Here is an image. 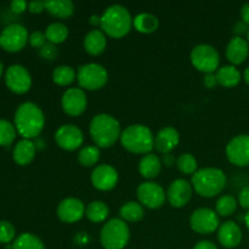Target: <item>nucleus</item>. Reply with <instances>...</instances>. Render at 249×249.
Listing matches in <instances>:
<instances>
[{
	"label": "nucleus",
	"mask_w": 249,
	"mask_h": 249,
	"mask_svg": "<svg viewBox=\"0 0 249 249\" xmlns=\"http://www.w3.org/2000/svg\"><path fill=\"white\" fill-rule=\"evenodd\" d=\"M15 126L17 133L23 139H34L39 136L45 125L43 111L34 102H23L15 112Z\"/></svg>",
	"instance_id": "obj_1"
},
{
	"label": "nucleus",
	"mask_w": 249,
	"mask_h": 249,
	"mask_svg": "<svg viewBox=\"0 0 249 249\" xmlns=\"http://www.w3.org/2000/svg\"><path fill=\"white\" fill-rule=\"evenodd\" d=\"M89 133L95 146L108 148L121 139L122 129L119 122L111 114L100 113L90 122Z\"/></svg>",
	"instance_id": "obj_2"
},
{
	"label": "nucleus",
	"mask_w": 249,
	"mask_h": 249,
	"mask_svg": "<svg viewBox=\"0 0 249 249\" xmlns=\"http://www.w3.org/2000/svg\"><path fill=\"white\" fill-rule=\"evenodd\" d=\"M133 17L123 5L113 4L107 7L101 16L100 28L106 36L121 39L130 32L133 27Z\"/></svg>",
	"instance_id": "obj_3"
},
{
	"label": "nucleus",
	"mask_w": 249,
	"mask_h": 249,
	"mask_svg": "<svg viewBox=\"0 0 249 249\" xmlns=\"http://www.w3.org/2000/svg\"><path fill=\"white\" fill-rule=\"evenodd\" d=\"M226 175L219 168H203L192 175L191 185L197 195L212 198L223 192L226 186Z\"/></svg>",
	"instance_id": "obj_4"
},
{
	"label": "nucleus",
	"mask_w": 249,
	"mask_h": 249,
	"mask_svg": "<svg viewBox=\"0 0 249 249\" xmlns=\"http://www.w3.org/2000/svg\"><path fill=\"white\" fill-rule=\"evenodd\" d=\"M122 146L135 155H147L155 148V136L148 126L143 124H131L121 134Z\"/></svg>",
	"instance_id": "obj_5"
},
{
	"label": "nucleus",
	"mask_w": 249,
	"mask_h": 249,
	"mask_svg": "<svg viewBox=\"0 0 249 249\" xmlns=\"http://www.w3.org/2000/svg\"><path fill=\"white\" fill-rule=\"evenodd\" d=\"M130 240V230L125 221L114 218L107 221L100 232V242L105 249H124Z\"/></svg>",
	"instance_id": "obj_6"
},
{
	"label": "nucleus",
	"mask_w": 249,
	"mask_h": 249,
	"mask_svg": "<svg viewBox=\"0 0 249 249\" xmlns=\"http://www.w3.org/2000/svg\"><path fill=\"white\" fill-rule=\"evenodd\" d=\"M192 66L204 74L215 73L220 67V55L214 46L209 44H198L190 53Z\"/></svg>",
	"instance_id": "obj_7"
},
{
	"label": "nucleus",
	"mask_w": 249,
	"mask_h": 249,
	"mask_svg": "<svg viewBox=\"0 0 249 249\" xmlns=\"http://www.w3.org/2000/svg\"><path fill=\"white\" fill-rule=\"evenodd\" d=\"M77 80L80 89L94 91L106 85L108 72L100 63H85L78 68Z\"/></svg>",
	"instance_id": "obj_8"
},
{
	"label": "nucleus",
	"mask_w": 249,
	"mask_h": 249,
	"mask_svg": "<svg viewBox=\"0 0 249 249\" xmlns=\"http://www.w3.org/2000/svg\"><path fill=\"white\" fill-rule=\"evenodd\" d=\"M28 31L19 23H11L0 33V45L4 50L16 53L22 50L28 41Z\"/></svg>",
	"instance_id": "obj_9"
},
{
	"label": "nucleus",
	"mask_w": 249,
	"mask_h": 249,
	"mask_svg": "<svg viewBox=\"0 0 249 249\" xmlns=\"http://www.w3.org/2000/svg\"><path fill=\"white\" fill-rule=\"evenodd\" d=\"M139 203L148 209H158L164 204L167 199V192L157 182H141L136 189Z\"/></svg>",
	"instance_id": "obj_10"
},
{
	"label": "nucleus",
	"mask_w": 249,
	"mask_h": 249,
	"mask_svg": "<svg viewBox=\"0 0 249 249\" xmlns=\"http://www.w3.org/2000/svg\"><path fill=\"white\" fill-rule=\"evenodd\" d=\"M190 226L199 235H209L218 230L220 219L213 209L198 208L190 216Z\"/></svg>",
	"instance_id": "obj_11"
},
{
	"label": "nucleus",
	"mask_w": 249,
	"mask_h": 249,
	"mask_svg": "<svg viewBox=\"0 0 249 249\" xmlns=\"http://www.w3.org/2000/svg\"><path fill=\"white\" fill-rule=\"evenodd\" d=\"M226 157L229 162L237 167L249 165V135L241 134L235 136L226 145Z\"/></svg>",
	"instance_id": "obj_12"
},
{
	"label": "nucleus",
	"mask_w": 249,
	"mask_h": 249,
	"mask_svg": "<svg viewBox=\"0 0 249 249\" xmlns=\"http://www.w3.org/2000/svg\"><path fill=\"white\" fill-rule=\"evenodd\" d=\"M5 83L11 91L16 94H24L31 89V73L24 66L11 65L5 71Z\"/></svg>",
	"instance_id": "obj_13"
},
{
	"label": "nucleus",
	"mask_w": 249,
	"mask_h": 249,
	"mask_svg": "<svg viewBox=\"0 0 249 249\" xmlns=\"http://www.w3.org/2000/svg\"><path fill=\"white\" fill-rule=\"evenodd\" d=\"M55 141L65 151H75L84 142V134L74 124H63L55 131Z\"/></svg>",
	"instance_id": "obj_14"
},
{
	"label": "nucleus",
	"mask_w": 249,
	"mask_h": 249,
	"mask_svg": "<svg viewBox=\"0 0 249 249\" xmlns=\"http://www.w3.org/2000/svg\"><path fill=\"white\" fill-rule=\"evenodd\" d=\"M61 106L63 112L71 117H78L87 109V94L80 88H70L66 90L61 97Z\"/></svg>",
	"instance_id": "obj_15"
},
{
	"label": "nucleus",
	"mask_w": 249,
	"mask_h": 249,
	"mask_svg": "<svg viewBox=\"0 0 249 249\" xmlns=\"http://www.w3.org/2000/svg\"><path fill=\"white\" fill-rule=\"evenodd\" d=\"M192 191L194 187L191 182L185 179H177L168 187L167 199L174 208H182L191 201Z\"/></svg>",
	"instance_id": "obj_16"
},
{
	"label": "nucleus",
	"mask_w": 249,
	"mask_h": 249,
	"mask_svg": "<svg viewBox=\"0 0 249 249\" xmlns=\"http://www.w3.org/2000/svg\"><path fill=\"white\" fill-rule=\"evenodd\" d=\"M118 182V172L109 164H100L91 173L92 186L100 191H111Z\"/></svg>",
	"instance_id": "obj_17"
},
{
	"label": "nucleus",
	"mask_w": 249,
	"mask_h": 249,
	"mask_svg": "<svg viewBox=\"0 0 249 249\" xmlns=\"http://www.w3.org/2000/svg\"><path fill=\"white\" fill-rule=\"evenodd\" d=\"M56 214L63 223H77L85 215V206L80 199L68 197L60 202L56 209Z\"/></svg>",
	"instance_id": "obj_18"
},
{
	"label": "nucleus",
	"mask_w": 249,
	"mask_h": 249,
	"mask_svg": "<svg viewBox=\"0 0 249 249\" xmlns=\"http://www.w3.org/2000/svg\"><path fill=\"white\" fill-rule=\"evenodd\" d=\"M242 230L235 221H225L218 229V240L223 247L233 249L242 242Z\"/></svg>",
	"instance_id": "obj_19"
},
{
	"label": "nucleus",
	"mask_w": 249,
	"mask_h": 249,
	"mask_svg": "<svg viewBox=\"0 0 249 249\" xmlns=\"http://www.w3.org/2000/svg\"><path fill=\"white\" fill-rule=\"evenodd\" d=\"M180 142L179 131L174 126H164L155 136V148L162 155L170 153Z\"/></svg>",
	"instance_id": "obj_20"
},
{
	"label": "nucleus",
	"mask_w": 249,
	"mask_h": 249,
	"mask_svg": "<svg viewBox=\"0 0 249 249\" xmlns=\"http://www.w3.org/2000/svg\"><path fill=\"white\" fill-rule=\"evenodd\" d=\"M226 58L232 66L242 65L248 58L249 43L243 36H232L226 46Z\"/></svg>",
	"instance_id": "obj_21"
},
{
	"label": "nucleus",
	"mask_w": 249,
	"mask_h": 249,
	"mask_svg": "<svg viewBox=\"0 0 249 249\" xmlns=\"http://www.w3.org/2000/svg\"><path fill=\"white\" fill-rule=\"evenodd\" d=\"M85 51L91 56H99L106 50L107 39L106 34L101 29H91L88 32L83 40Z\"/></svg>",
	"instance_id": "obj_22"
},
{
	"label": "nucleus",
	"mask_w": 249,
	"mask_h": 249,
	"mask_svg": "<svg viewBox=\"0 0 249 249\" xmlns=\"http://www.w3.org/2000/svg\"><path fill=\"white\" fill-rule=\"evenodd\" d=\"M36 143L29 139H22L15 146L12 157L18 165H28L36 157Z\"/></svg>",
	"instance_id": "obj_23"
},
{
	"label": "nucleus",
	"mask_w": 249,
	"mask_h": 249,
	"mask_svg": "<svg viewBox=\"0 0 249 249\" xmlns=\"http://www.w3.org/2000/svg\"><path fill=\"white\" fill-rule=\"evenodd\" d=\"M162 160L155 153H147L139 162V172L145 179L152 180L160 174Z\"/></svg>",
	"instance_id": "obj_24"
},
{
	"label": "nucleus",
	"mask_w": 249,
	"mask_h": 249,
	"mask_svg": "<svg viewBox=\"0 0 249 249\" xmlns=\"http://www.w3.org/2000/svg\"><path fill=\"white\" fill-rule=\"evenodd\" d=\"M216 80L218 84L224 88H235L241 83L242 75L240 71L236 68V66L226 65L219 67V70L215 72Z\"/></svg>",
	"instance_id": "obj_25"
},
{
	"label": "nucleus",
	"mask_w": 249,
	"mask_h": 249,
	"mask_svg": "<svg viewBox=\"0 0 249 249\" xmlns=\"http://www.w3.org/2000/svg\"><path fill=\"white\" fill-rule=\"evenodd\" d=\"M45 10L56 18H68L74 12V4L71 0H46Z\"/></svg>",
	"instance_id": "obj_26"
},
{
	"label": "nucleus",
	"mask_w": 249,
	"mask_h": 249,
	"mask_svg": "<svg viewBox=\"0 0 249 249\" xmlns=\"http://www.w3.org/2000/svg\"><path fill=\"white\" fill-rule=\"evenodd\" d=\"M133 27L138 32L143 34H151L156 32L160 27V21L157 17L148 12H141L136 15L133 19Z\"/></svg>",
	"instance_id": "obj_27"
},
{
	"label": "nucleus",
	"mask_w": 249,
	"mask_h": 249,
	"mask_svg": "<svg viewBox=\"0 0 249 249\" xmlns=\"http://www.w3.org/2000/svg\"><path fill=\"white\" fill-rule=\"evenodd\" d=\"M145 216V211H143V206L139 202H126L119 209V218L123 221H128V223H138V221L142 220Z\"/></svg>",
	"instance_id": "obj_28"
},
{
	"label": "nucleus",
	"mask_w": 249,
	"mask_h": 249,
	"mask_svg": "<svg viewBox=\"0 0 249 249\" xmlns=\"http://www.w3.org/2000/svg\"><path fill=\"white\" fill-rule=\"evenodd\" d=\"M85 215L91 223L100 224L106 221L109 215V209L107 204L102 201H92L85 207Z\"/></svg>",
	"instance_id": "obj_29"
},
{
	"label": "nucleus",
	"mask_w": 249,
	"mask_h": 249,
	"mask_svg": "<svg viewBox=\"0 0 249 249\" xmlns=\"http://www.w3.org/2000/svg\"><path fill=\"white\" fill-rule=\"evenodd\" d=\"M77 78V72L73 67L67 65H61L53 70V80L55 84L60 87H68L72 84Z\"/></svg>",
	"instance_id": "obj_30"
},
{
	"label": "nucleus",
	"mask_w": 249,
	"mask_h": 249,
	"mask_svg": "<svg viewBox=\"0 0 249 249\" xmlns=\"http://www.w3.org/2000/svg\"><path fill=\"white\" fill-rule=\"evenodd\" d=\"M45 36L49 43L57 45V44L63 43L67 39L68 28L62 22H53L46 27Z\"/></svg>",
	"instance_id": "obj_31"
},
{
	"label": "nucleus",
	"mask_w": 249,
	"mask_h": 249,
	"mask_svg": "<svg viewBox=\"0 0 249 249\" xmlns=\"http://www.w3.org/2000/svg\"><path fill=\"white\" fill-rule=\"evenodd\" d=\"M12 249H45L43 241L38 236L29 232H23L15 238Z\"/></svg>",
	"instance_id": "obj_32"
},
{
	"label": "nucleus",
	"mask_w": 249,
	"mask_h": 249,
	"mask_svg": "<svg viewBox=\"0 0 249 249\" xmlns=\"http://www.w3.org/2000/svg\"><path fill=\"white\" fill-rule=\"evenodd\" d=\"M100 160V148L97 146L89 145L80 148L78 152V162L83 167H94Z\"/></svg>",
	"instance_id": "obj_33"
},
{
	"label": "nucleus",
	"mask_w": 249,
	"mask_h": 249,
	"mask_svg": "<svg viewBox=\"0 0 249 249\" xmlns=\"http://www.w3.org/2000/svg\"><path fill=\"white\" fill-rule=\"evenodd\" d=\"M237 199L230 195L219 197L215 203V212L219 216H230L237 209Z\"/></svg>",
	"instance_id": "obj_34"
},
{
	"label": "nucleus",
	"mask_w": 249,
	"mask_h": 249,
	"mask_svg": "<svg viewBox=\"0 0 249 249\" xmlns=\"http://www.w3.org/2000/svg\"><path fill=\"white\" fill-rule=\"evenodd\" d=\"M177 167L182 174L194 175L197 172V160L191 153H182L178 157Z\"/></svg>",
	"instance_id": "obj_35"
},
{
	"label": "nucleus",
	"mask_w": 249,
	"mask_h": 249,
	"mask_svg": "<svg viewBox=\"0 0 249 249\" xmlns=\"http://www.w3.org/2000/svg\"><path fill=\"white\" fill-rule=\"evenodd\" d=\"M16 126L6 119H0V146H10L16 138Z\"/></svg>",
	"instance_id": "obj_36"
},
{
	"label": "nucleus",
	"mask_w": 249,
	"mask_h": 249,
	"mask_svg": "<svg viewBox=\"0 0 249 249\" xmlns=\"http://www.w3.org/2000/svg\"><path fill=\"white\" fill-rule=\"evenodd\" d=\"M16 235L14 225L6 220H0V243L2 245H9L12 242Z\"/></svg>",
	"instance_id": "obj_37"
},
{
	"label": "nucleus",
	"mask_w": 249,
	"mask_h": 249,
	"mask_svg": "<svg viewBox=\"0 0 249 249\" xmlns=\"http://www.w3.org/2000/svg\"><path fill=\"white\" fill-rule=\"evenodd\" d=\"M38 53L41 58H44V60L53 61L56 57H57L58 50H57V48H56V45H53V44L49 43L48 41L45 45L41 46V48L39 49Z\"/></svg>",
	"instance_id": "obj_38"
},
{
	"label": "nucleus",
	"mask_w": 249,
	"mask_h": 249,
	"mask_svg": "<svg viewBox=\"0 0 249 249\" xmlns=\"http://www.w3.org/2000/svg\"><path fill=\"white\" fill-rule=\"evenodd\" d=\"M46 36L45 33H43V32L40 31H36L33 32V33L29 34V44H31L33 48H36L39 50V49L41 48V46H44L46 44Z\"/></svg>",
	"instance_id": "obj_39"
},
{
	"label": "nucleus",
	"mask_w": 249,
	"mask_h": 249,
	"mask_svg": "<svg viewBox=\"0 0 249 249\" xmlns=\"http://www.w3.org/2000/svg\"><path fill=\"white\" fill-rule=\"evenodd\" d=\"M238 204L243 209H248L249 211V186L242 187V190L238 194Z\"/></svg>",
	"instance_id": "obj_40"
},
{
	"label": "nucleus",
	"mask_w": 249,
	"mask_h": 249,
	"mask_svg": "<svg viewBox=\"0 0 249 249\" xmlns=\"http://www.w3.org/2000/svg\"><path fill=\"white\" fill-rule=\"evenodd\" d=\"M28 10L32 12V14H40L41 11L45 10V1H40V0H33V1H29Z\"/></svg>",
	"instance_id": "obj_41"
},
{
	"label": "nucleus",
	"mask_w": 249,
	"mask_h": 249,
	"mask_svg": "<svg viewBox=\"0 0 249 249\" xmlns=\"http://www.w3.org/2000/svg\"><path fill=\"white\" fill-rule=\"evenodd\" d=\"M10 7H11L12 11L16 12V14H22V12L28 7V2L24 1V0H14V1H11V4H10Z\"/></svg>",
	"instance_id": "obj_42"
},
{
	"label": "nucleus",
	"mask_w": 249,
	"mask_h": 249,
	"mask_svg": "<svg viewBox=\"0 0 249 249\" xmlns=\"http://www.w3.org/2000/svg\"><path fill=\"white\" fill-rule=\"evenodd\" d=\"M203 84L204 87L208 89H213L218 85V80H216L215 73H209V74H204L203 78Z\"/></svg>",
	"instance_id": "obj_43"
},
{
	"label": "nucleus",
	"mask_w": 249,
	"mask_h": 249,
	"mask_svg": "<svg viewBox=\"0 0 249 249\" xmlns=\"http://www.w3.org/2000/svg\"><path fill=\"white\" fill-rule=\"evenodd\" d=\"M233 32L236 33V36H242L243 34H248L249 26L246 24L243 21H240L235 24V27H233Z\"/></svg>",
	"instance_id": "obj_44"
},
{
	"label": "nucleus",
	"mask_w": 249,
	"mask_h": 249,
	"mask_svg": "<svg viewBox=\"0 0 249 249\" xmlns=\"http://www.w3.org/2000/svg\"><path fill=\"white\" fill-rule=\"evenodd\" d=\"M194 249H219V248L216 247L215 243L211 242V241L203 240V241H199L198 243H196V246H195Z\"/></svg>",
	"instance_id": "obj_45"
},
{
	"label": "nucleus",
	"mask_w": 249,
	"mask_h": 249,
	"mask_svg": "<svg viewBox=\"0 0 249 249\" xmlns=\"http://www.w3.org/2000/svg\"><path fill=\"white\" fill-rule=\"evenodd\" d=\"M240 14H241V21H243L246 24H248L249 26V2H246V4L242 5Z\"/></svg>",
	"instance_id": "obj_46"
},
{
	"label": "nucleus",
	"mask_w": 249,
	"mask_h": 249,
	"mask_svg": "<svg viewBox=\"0 0 249 249\" xmlns=\"http://www.w3.org/2000/svg\"><path fill=\"white\" fill-rule=\"evenodd\" d=\"M162 163H164V165H167V167H172L174 163H177V160H175V158L170 153H167V155H163Z\"/></svg>",
	"instance_id": "obj_47"
},
{
	"label": "nucleus",
	"mask_w": 249,
	"mask_h": 249,
	"mask_svg": "<svg viewBox=\"0 0 249 249\" xmlns=\"http://www.w3.org/2000/svg\"><path fill=\"white\" fill-rule=\"evenodd\" d=\"M89 23L91 24V26H94V27L100 26V24H101V16H97V15H92V16L90 17V19H89Z\"/></svg>",
	"instance_id": "obj_48"
},
{
	"label": "nucleus",
	"mask_w": 249,
	"mask_h": 249,
	"mask_svg": "<svg viewBox=\"0 0 249 249\" xmlns=\"http://www.w3.org/2000/svg\"><path fill=\"white\" fill-rule=\"evenodd\" d=\"M243 79H245V82L249 85V66L246 68L245 72H243Z\"/></svg>",
	"instance_id": "obj_49"
},
{
	"label": "nucleus",
	"mask_w": 249,
	"mask_h": 249,
	"mask_svg": "<svg viewBox=\"0 0 249 249\" xmlns=\"http://www.w3.org/2000/svg\"><path fill=\"white\" fill-rule=\"evenodd\" d=\"M245 224H246V226H247L248 230H249V211L245 214Z\"/></svg>",
	"instance_id": "obj_50"
},
{
	"label": "nucleus",
	"mask_w": 249,
	"mask_h": 249,
	"mask_svg": "<svg viewBox=\"0 0 249 249\" xmlns=\"http://www.w3.org/2000/svg\"><path fill=\"white\" fill-rule=\"evenodd\" d=\"M2 63H1V61H0V77H1V74H2Z\"/></svg>",
	"instance_id": "obj_51"
},
{
	"label": "nucleus",
	"mask_w": 249,
	"mask_h": 249,
	"mask_svg": "<svg viewBox=\"0 0 249 249\" xmlns=\"http://www.w3.org/2000/svg\"><path fill=\"white\" fill-rule=\"evenodd\" d=\"M247 41L249 43V32H248V34H247Z\"/></svg>",
	"instance_id": "obj_52"
}]
</instances>
